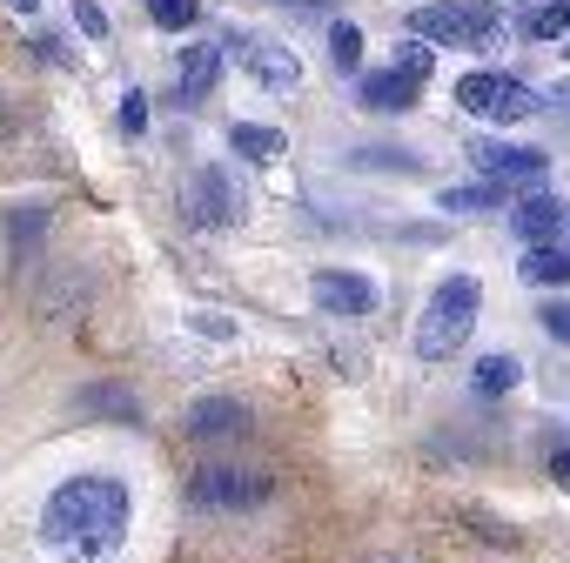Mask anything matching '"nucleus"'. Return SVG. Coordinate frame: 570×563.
I'll list each match as a JSON object with an SVG mask.
<instances>
[{"label": "nucleus", "mask_w": 570, "mask_h": 563, "mask_svg": "<svg viewBox=\"0 0 570 563\" xmlns=\"http://www.w3.org/2000/svg\"><path fill=\"white\" fill-rule=\"evenodd\" d=\"M410 34L416 41H470V8H416L410 14Z\"/></svg>", "instance_id": "obj_10"}, {"label": "nucleus", "mask_w": 570, "mask_h": 563, "mask_svg": "<svg viewBox=\"0 0 570 563\" xmlns=\"http://www.w3.org/2000/svg\"><path fill=\"white\" fill-rule=\"evenodd\" d=\"M537 108H543V101H537L523 81H503V88H497V108H490V121H530Z\"/></svg>", "instance_id": "obj_21"}, {"label": "nucleus", "mask_w": 570, "mask_h": 563, "mask_svg": "<svg viewBox=\"0 0 570 563\" xmlns=\"http://www.w3.org/2000/svg\"><path fill=\"white\" fill-rule=\"evenodd\" d=\"M550 108H563V115H570V75H563V81L550 88Z\"/></svg>", "instance_id": "obj_31"}, {"label": "nucleus", "mask_w": 570, "mask_h": 563, "mask_svg": "<svg viewBox=\"0 0 570 563\" xmlns=\"http://www.w3.org/2000/svg\"><path fill=\"white\" fill-rule=\"evenodd\" d=\"M330 61H336V75L363 68V28L356 21H330Z\"/></svg>", "instance_id": "obj_17"}, {"label": "nucleus", "mask_w": 570, "mask_h": 563, "mask_svg": "<svg viewBox=\"0 0 570 563\" xmlns=\"http://www.w3.org/2000/svg\"><path fill=\"white\" fill-rule=\"evenodd\" d=\"M8 8H14V14H35V8H41V0H8Z\"/></svg>", "instance_id": "obj_32"}, {"label": "nucleus", "mask_w": 570, "mask_h": 563, "mask_svg": "<svg viewBox=\"0 0 570 563\" xmlns=\"http://www.w3.org/2000/svg\"><path fill=\"white\" fill-rule=\"evenodd\" d=\"M75 28H81L88 41H108V14L95 8V0H75Z\"/></svg>", "instance_id": "obj_27"}, {"label": "nucleus", "mask_w": 570, "mask_h": 563, "mask_svg": "<svg viewBox=\"0 0 570 563\" xmlns=\"http://www.w3.org/2000/svg\"><path fill=\"white\" fill-rule=\"evenodd\" d=\"M430 55H436V48H430V41H416V34H410V41H403V48H396V75H410V81H423V75H430Z\"/></svg>", "instance_id": "obj_23"}, {"label": "nucleus", "mask_w": 570, "mask_h": 563, "mask_svg": "<svg viewBox=\"0 0 570 563\" xmlns=\"http://www.w3.org/2000/svg\"><path fill=\"white\" fill-rule=\"evenodd\" d=\"M309 296H316V309H330V316H343V323H363V316H376V282L370 275H356V268H316L309 275Z\"/></svg>", "instance_id": "obj_4"}, {"label": "nucleus", "mask_w": 570, "mask_h": 563, "mask_svg": "<svg viewBox=\"0 0 570 563\" xmlns=\"http://www.w3.org/2000/svg\"><path fill=\"white\" fill-rule=\"evenodd\" d=\"M363 108H370V115H403V108H416V81L396 75V68H390V75H370V81H363Z\"/></svg>", "instance_id": "obj_12"}, {"label": "nucleus", "mask_w": 570, "mask_h": 563, "mask_svg": "<svg viewBox=\"0 0 570 563\" xmlns=\"http://www.w3.org/2000/svg\"><path fill=\"white\" fill-rule=\"evenodd\" d=\"M115 121H121V135H148V95H141V88H128Z\"/></svg>", "instance_id": "obj_24"}, {"label": "nucleus", "mask_w": 570, "mask_h": 563, "mask_svg": "<svg viewBox=\"0 0 570 563\" xmlns=\"http://www.w3.org/2000/svg\"><path fill=\"white\" fill-rule=\"evenodd\" d=\"M128 516H135L128 483L108 476V470H81V476H68V483L48 490V503H41V543L61 563H115L121 543H128Z\"/></svg>", "instance_id": "obj_1"}, {"label": "nucleus", "mask_w": 570, "mask_h": 563, "mask_svg": "<svg viewBox=\"0 0 570 563\" xmlns=\"http://www.w3.org/2000/svg\"><path fill=\"white\" fill-rule=\"evenodd\" d=\"M550 476H557V483L570 490V450H557V456H550Z\"/></svg>", "instance_id": "obj_29"}, {"label": "nucleus", "mask_w": 570, "mask_h": 563, "mask_svg": "<svg viewBox=\"0 0 570 563\" xmlns=\"http://www.w3.org/2000/svg\"><path fill=\"white\" fill-rule=\"evenodd\" d=\"M215 75H222V48H188V55H181V68H175V88H181V101H208Z\"/></svg>", "instance_id": "obj_11"}, {"label": "nucleus", "mask_w": 570, "mask_h": 563, "mask_svg": "<svg viewBox=\"0 0 570 563\" xmlns=\"http://www.w3.org/2000/svg\"><path fill=\"white\" fill-rule=\"evenodd\" d=\"M523 282H537V289H563V282H570V255H563V241H537V248H523Z\"/></svg>", "instance_id": "obj_14"}, {"label": "nucleus", "mask_w": 570, "mask_h": 563, "mask_svg": "<svg viewBox=\"0 0 570 563\" xmlns=\"http://www.w3.org/2000/svg\"><path fill=\"white\" fill-rule=\"evenodd\" d=\"M350 161H356V168H403V175H416V168H423L410 148H356Z\"/></svg>", "instance_id": "obj_22"}, {"label": "nucleus", "mask_w": 570, "mask_h": 563, "mask_svg": "<svg viewBox=\"0 0 570 563\" xmlns=\"http://www.w3.org/2000/svg\"><path fill=\"white\" fill-rule=\"evenodd\" d=\"M228 148H235L242 161H282V135H275V128H255V121H235V128H228Z\"/></svg>", "instance_id": "obj_15"}, {"label": "nucleus", "mask_w": 570, "mask_h": 563, "mask_svg": "<svg viewBox=\"0 0 570 563\" xmlns=\"http://www.w3.org/2000/svg\"><path fill=\"white\" fill-rule=\"evenodd\" d=\"M188 329H195V336H208V343H228V336H235V323H228V316H215V309H195V316H188Z\"/></svg>", "instance_id": "obj_26"}, {"label": "nucleus", "mask_w": 570, "mask_h": 563, "mask_svg": "<svg viewBox=\"0 0 570 563\" xmlns=\"http://www.w3.org/2000/svg\"><path fill=\"white\" fill-rule=\"evenodd\" d=\"M537 329L570 349V303H543V309H537Z\"/></svg>", "instance_id": "obj_25"}, {"label": "nucleus", "mask_w": 570, "mask_h": 563, "mask_svg": "<svg viewBox=\"0 0 570 563\" xmlns=\"http://www.w3.org/2000/svg\"><path fill=\"white\" fill-rule=\"evenodd\" d=\"M470 161H476L490 181H543V168H550L543 148H510V141H490V135L470 141Z\"/></svg>", "instance_id": "obj_7"}, {"label": "nucleus", "mask_w": 570, "mask_h": 563, "mask_svg": "<svg viewBox=\"0 0 570 563\" xmlns=\"http://www.w3.org/2000/svg\"><path fill=\"white\" fill-rule=\"evenodd\" d=\"M497 88H503V75H490V68H483V75H463V81H456V108H463V115H490V108H497Z\"/></svg>", "instance_id": "obj_18"}, {"label": "nucleus", "mask_w": 570, "mask_h": 563, "mask_svg": "<svg viewBox=\"0 0 570 563\" xmlns=\"http://www.w3.org/2000/svg\"><path fill=\"white\" fill-rule=\"evenodd\" d=\"M235 429H248V409L235 396H202L188 409V436H235Z\"/></svg>", "instance_id": "obj_9"}, {"label": "nucleus", "mask_w": 570, "mask_h": 563, "mask_svg": "<svg viewBox=\"0 0 570 563\" xmlns=\"http://www.w3.org/2000/svg\"><path fill=\"white\" fill-rule=\"evenodd\" d=\"M563 255H570V248H563Z\"/></svg>", "instance_id": "obj_34"}, {"label": "nucleus", "mask_w": 570, "mask_h": 563, "mask_svg": "<svg viewBox=\"0 0 570 563\" xmlns=\"http://www.w3.org/2000/svg\"><path fill=\"white\" fill-rule=\"evenodd\" d=\"M470 383H476V396H510V389L523 383V363H517V356H483Z\"/></svg>", "instance_id": "obj_16"}, {"label": "nucleus", "mask_w": 570, "mask_h": 563, "mask_svg": "<svg viewBox=\"0 0 570 563\" xmlns=\"http://www.w3.org/2000/svg\"><path fill=\"white\" fill-rule=\"evenodd\" d=\"M188 496H195L202 510H242V503H262V496H268V483H262V476H248V470L208 463V470H195V476H188Z\"/></svg>", "instance_id": "obj_6"}, {"label": "nucleus", "mask_w": 570, "mask_h": 563, "mask_svg": "<svg viewBox=\"0 0 570 563\" xmlns=\"http://www.w3.org/2000/svg\"><path fill=\"white\" fill-rule=\"evenodd\" d=\"M35 55H41V61H48V68H61V61H68V48H61V41H55V34H41V41H35Z\"/></svg>", "instance_id": "obj_28"}, {"label": "nucleus", "mask_w": 570, "mask_h": 563, "mask_svg": "<svg viewBox=\"0 0 570 563\" xmlns=\"http://www.w3.org/2000/svg\"><path fill=\"white\" fill-rule=\"evenodd\" d=\"M483 8H503V0H483Z\"/></svg>", "instance_id": "obj_33"}, {"label": "nucleus", "mask_w": 570, "mask_h": 563, "mask_svg": "<svg viewBox=\"0 0 570 563\" xmlns=\"http://www.w3.org/2000/svg\"><path fill=\"white\" fill-rule=\"evenodd\" d=\"M282 8H303V14H330L336 0H282Z\"/></svg>", "instance_id": "obj_30"}, {"label": "nucleus", "mask_w": 570, "mask_h": 563, "mask_svg": "<svg viewBox=\"0 0 570 563\" xmlns=\"http://www.w3.org/2000/svg\"><path fill=\"white\" fill-rule=\"evenodd\" d=\"M510 228L523 235V248H537V241H563V201H550V195H523V201L510 208Z\"/></svg>", "instance_id": "obj_8"}, {"label": "nucleus", "mask_w": 570, "mask_h": 563, "mask_svg": "<svg viewBox=\"0 0 570 563\" xmlns=\"http://www.w3.org/2000/svg\"><path fill=\"white\" fill-rule=\"evenodd\" d=\"M436 208L443 215H490V208H503V181H450L436 195Z\"/></svg>", "instance_id": "obj_13"}, {"label": "nucleus", "mask_w": 570, "mask_h": 563, "mask_svg": "<svg viewBox=\"0 0 570 563\" xmlns=\"http://www.w3.org/2000/svg\"><path fill=\"white\" fill-rule=\"evenodd\" d=\"M181 215H188L195 228H228V221L242 215V201H235V188H228V175H222L215 161H202V168L188 175V188H181Z\"/></svg>", "instance_id": "obj_5"}, {"label": "nucleus", "mask_w": 570, "mask_h": 563, "mask_svg": "<svg viewBox=\"0 0 570 563\" xmlns=\"http://www.w3.org/2000/svg\"><path fill=\"white\" fill-rule=\"evenodd\" d=\"M222 55H235L268 95H296L303 88V61L282 48V41H268V34H255V28H228V41H222Z\"/></svg>", "instance_id": "obj_3"}, {"label": "nucleus", "mask_w": 570, "mask_h": 563, "mask_svg": "<svg viewBox=\"0 0 570 563\" xmlns=\"http://www.w3.org/2000/svg\"><path fill=\"white\" fill-rule=\"evenodd\" d=\"M148 21H155L161 34H188V28L202 21V0H148Z\"/></svg>", "instance_id": "obj_19"}, {"label": "nucleus", "mask_w": 570, "mask_h": 563, "mask_svg": "<svg viewBox=\"0 0 570 563\" xmlns=\"http://www.w3.org/2000/svg\"><path fill=\"white\" fill-rule=\"evenodd\" d=\"M476 316H483V282L476 275H443L436 296L423 303V323H416V356L423 363H450L470 343Z\"/></svg>", "instance_id": "obj_2"}, {"label": "nucleus", "mask_w": 570, "mask_h": 563, "mask_svg": "<svg viewBox=\"0 0 570 563\" xmlns=\"http://www.w3.org/2000/svg\"><path fill=\"white\" fill-rule=\"evenodd\" d=\"M523 34H537V41H563V34H570V0H543V8H530Z\"/></svg>", "instance_id": "obj_20"}]
</instances>
